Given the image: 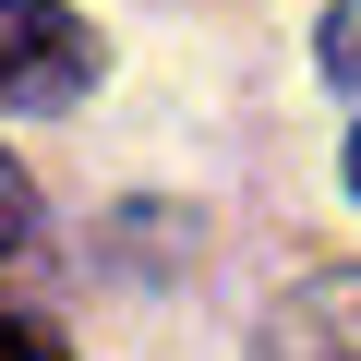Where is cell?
Returning a JSON list of instances; mask_svg holds the SVG:
<instances>
[{"label":"cell","mask_w":361,"mask_h":361,"mask_svg":"<svg viewBox=\"0 0 361 361\" xmlns=\"http://www.w3.org/2000/svg\"><path fill=\"white\" fill-rule=\"evenodd\" d=\"M97 73H109V49H97V25L73 13V0H0V109L49 121Z\"/></svg>","instance_id":"obj_1"},{"label":"cell","mask_w":361,"mask_h":361,"mask_svg":"<svg viewBox=\"0 0 361 361\" xmlns=\"http://www.w3.org/2000/svg\"><path fill=\"white\" fill-rule=\"evenodd\" d=\"M313 61H325L337 85H361V0H337V13H325V37H313Z\"/></svg>","instance_id":"obj_5"},{"label":"cell","mask_w":361,"mask_h":361,"mask_svg":"<svg viewBox=\"0 0 361 361\" xmlns=\"http://www.w3.org/2000/svg\"><path fill=\"white\" fill-rule=\"evenodd\" d=\"M253 349H265V361H361V265L301 277V289L253 325Z\"/></svg>","instance_id":"obj_2"},{"label":"cell","mask_w":361,"mask_h":361,"mask_svg":"<svg viewBox=\"0 0 361 361\" xmlns=\"http://www.w3.org/2000/svg\"><path fill=\"white\" fill-rule=\"evenodd\" d=\"M349 193H361V133H349Z\"/></svg>","instance_id":"obj_6"},{"label":"cell","mask_w":361,"mask_h":361,"mask_svg":"<svg viewBox=\"0 0 361 361\" xmlns=\"http://www.w3.org/2000/svg\"><path fill=\"white\" fill-rule=\"evenodd\" d=\"M0 361H73V337L49 313H0Z\"/></svg>","instance_id":"obj_4"},{"label":"cell","mask_w":361,"mask_h":361,"mask_svg":"<svg viewBox=\"0 0 361 361\" xmlns=\"http://www.w3.org/2000/svg\"><path fill=\"white\" fill-rule=\"evenodd\" d=\"M25 253H37V180L0 157V265H25Z\"/></svg>","instance_id":"obj_3"}]
</instances>
